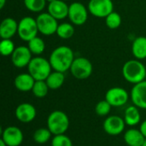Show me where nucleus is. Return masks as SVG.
I'll use <instances>...</instances> for the list:
<instances>
[{"mask_svg": "<svg viewBox=\"0 0 146 146\" xmlns=\"http://www.w3.org/2000/svg\"><path fill=\"white\" fill-rule=\"evenodd\" d=\"M74 58V51L70 47L61 45L53 50L50 55L49 61L52 69L65 73L70 69Z\"/></svg>", "mask_w": 146, "mask_h": 146, "instance_id": "nucleus-1", "label": "nucleus"}, {"mask_svg": "<svg viewBox=\"0 0 146 146\" xmlns=\"http://www.w3.org/2000/svg\"><path fill=\"white\" fill-rule=\"evenodd\" d=\"M124 79L133 85L140 83L146 79V68L140 60L133 59L126 62L122 67Z\"/></svg>", "mask_w": 146, "mask_h": 146, "instance_id": "nucleus-2", "label": "nucleus"}, {"mask_svg": "<svg viewBox=\"0 0 146 146\" xmlns=\"http://www.w3.org/2000/svg\"><path fill=\"white\" fill-rule=\"evenodd\" d=\"M47 127L52 135L64 134L69 127V118L62 110L52 111L47 118Z\"/></svg>", "mask_w": 146, "mask_h": 146, "instance_id": "nucleus-3", "label": "nucleus"}, {"mask_svg": "<svg viewBox=\"0 0 146 146\" xmlns=\"http://www.w3.org/2000/svg\"><path fill=\"white\" fill-rule=\"evenodd\" d=\"M51 70L50 61L39 56L33 57L27 66L28 73L35 80H45L52 72Z\"/></svg>", "mask_w": 146, "mask_h": 146, "instance_id": "nucleus-4", "label": "nucleus"}, {"mask_svg": "<svg viewBox=\"0 0 146 146\" xmlns=\"http://www.w3.org/2000/svg\"><path fill=\"white\" fill-rule=\"evenodd\" d=\"M38 33L36 19L31 16H25L18 22L17 34L19 38L26 42L37 37Z\"/></svg>", "mask_w": 146, "mask_h": 146, "instance_id": "nucleus-5", "label": "nucleus"}, {"mask_svg": "<svg viewBox=\"0 0 146 146\" xmlns=\"http://www.w3.org/2000/svg\"><path fill=\"white\" fill-rule=\"evenodd\" d=\"M69 70L75 79L86 80L92 75L93 67L89 59L80 56L74 58Z\"/></svg>", "mask_w": 146, "mask_h": 146, "instance_id": "nucleus-6", "label": "nucleus"}, {"mask_svg": "<svg viewBox=\"0 0 146 146\" xmlns=\"http://www.w3.org/2000/svg\"><path fill=\"white\" fill-rule=\"evenodd\" d=\"M89 13L98 18H106L114 11L112 0H90L87 5Z\"/></svg>", "mask_w": 146, "mask_h": 146, "instance_id": "nucleus-7", "label": "nucleus"}, {"mask_svg": "<svg viewBox=\"0 0 146 146\" xmlns=\"http://www.w3.org/2000/svg\"><path fill=\"white\" fill-rule=\"evenodd\" d=\"M36 21L38 33L41 34L44 36H50L56 33L59 25L57 23V20L48 12L39 14L36 18Z\"/></svg>", "mask_w": 146, "mask_h": 146, "instance_id": "nucleus-8", "label": "nucleus"}, {"mask_svg": "<svg viewBox=\"0 0 146 146\" xmlns=\"http://www.w3.org/2000/svg\"><path fill=\"white\" fill-rule=\"evenodd\" d=\"M88 9L80 2H74L69 5L68 19L75 26L84 25L88 19Z\"/></svg>", "mask_w": 146, "mask_h": 146, "instance_id": "nucleus-9", "label": "nucleus"}, {"mask_svg": "<svg viewBox=\"0 0 146 146\" xmlns=\"http://www.w3.org/2000/svg\"><path fill=\"white\" fill-rule=\"evenodd\" d=\"M130 98L127 91L122 87L115 86L110 88L105 94V100L112 107H121L124 106Z\"/></svg>", "mask_w": 146, "mask_h": 146, "instance_id": "nucleus-10", "label": "nucleus"}, {"mask_svg": "<svg viewBox=\"0 0 146 146\" xmlns=\"http://www.w3.org/2000/svg\"><path fill=\"white\" fill-rule=\"evenodd\" d=\"M124 119L119 115L108 116L103 124L104 132L110 136H117L123 133L126 127Z\"/></svg>", "mask_w": 146, "mask_h": 146, "instance_id": "nucleus-11", "label": "nucleus"}, {"mask_svg": "<svg viewBox=\"0 0 146 146\" xmlns=\"http://www.w3.org/2000/svg\"><path fill=\"white\" fill-rule=\"evenodd\" d=\"M1 139L8 146H20L24 139L23 133L18 127L9 126L2 130Z\"/></svg>", "mask_w": 146, "mask_h": 146, "instance_id": "nucleus-12", "label": "nucleus"}, {"mask_svg": "<svg viewBox=\"0 0 146 146\" xmlns=\"http://www.w3.org/2000/svg\"><path fill=\"white\" fill-rule=\"evenodd\" d=\"M32 55L33 54L27 46H18L15 49L13 54L10 56L12 64L18 68L27 67L33 58Z\"/></svg>", "mask_w": 146, "mask_h": 146, "instance_id": "nucleus-13", "label": "nucleus"}, {"mask_svg": "<svg viewBox=\"0 0 146 146\" xmlns=\"http://www.w3.org/2000/svg\"><path fill=\"white\" fill-rule=\"evenodd\" d=\"M15 115L19 121L22 123H30L36 118L37 111L33 104L22 103L16 107Z\"/></svg>", "mask_w": 146, "mask_h": 146, "instance_id": "nucleus-14", "label": "nucleus"}, {"mask_svg": "<svg viewBox=\"0 0 146 146\" xmlns=\"http://www.w3.org/2000/svg\"><path fill=\"white\" fill-rule=\"evenodd\" d=\"M130 98L133 105L139 109L146 110V80L133 86L130 92Z\"/></svg>", "mask_w": 146, "mask_h": 146, "instance_id": "nucleus-15", "label": "nucleus"}, {"mask_svg": "<svg viewBox=\"0 0 146 146\" xmlns=\"http://www.w3.org/2000/svg\"><path fill=\"white\" fill-rule=\"evenodd\" d=\"M68 9L69 5L63 0H56L48 4V13L57 21L68 16Z\"/></svg>", "mask_w": 146, "mask_h": 146, "instance_id": "nucleus-16", "label": "nucleus"}, {"mask_svg": "<svg viewBox=\"0 0 146 146\" xmlns=\"http://www.w3.org/2000/svg\"><path fill=\"white\" fill-rule=\"evenodd\" d=\"M18 31V22L11 17L4 18L0 25V37L2 39H11Z\"/></svg>", "mask_w": 146, "mask_h": 146, "instance_id": "nucleus-17", "label": "nucleus"}, {"mask_svg": "<svg viewBox=\"0 0 146 146\" xmlns=\"http://www.w3.org/2000/svg\"><path fill=\"white\" fill-rule=\"evenodd\" d=\"M35 80L29 73H22L18 74L14 80V85L15 88L22 92H27L32 91Z\"/></svg>", "mask_w": 146, "mask_h": 146, "instance_id": "nucleus-18", "label": "nucleus"}, {"mask_svg": "<svg viewBox=\"0 0 146 146\" xmlns=\"http://www.w3.org/2000/svg\"><path fill=\"white\" fill-rule=\"evenodd\" d=\"M124 141L128 146H142L145 138L139 129L130 128L124 133Z\"/></svg>", "mask_w": 146, "mask_h": 146, "instance_id": "nucleus-19", "label": "nucleus"}, {"mask_svg": "<svg viewBox=\"0 0 146 146\" xmlns=\"http://www.w3.org/2000/svg\"><path fill=\"white\" fill-rule=\"evenodd\" d=\"M123 119L127 126L129 127L137 126L141 121V115L139 110V108L135 105L128 106L124 111Z\"/></svg>", "mask_w": 146, "mask_h": 146, "instance_id": "nucleus-20", "label": "nucleus"}, {"mask_svg": "<svg viewBox=\"0 0 146 146\" xmlns=\"http://www.w3.org/2000/svg\"><path fill=\"white\" fill-rule=\"evenodd\" d=\"M132 53L135 59L144 60L146 58V37L136 38L132 44Z\"/></svg>", "mask_w": 146, "mask_h": 146, "instance_id": "nucleus-21", "label": "nucleus"}, {"mask_svg": "<svg viewBox=\"0 0 146 146\" xmlns=\"http://www.w3.org/2000/svg\"><path fill=\"white\" fill-rule=\"evenodd\" d=\"M45 81L50 90H57L62 86L65 81L64 73L54 70L50 74V75L47 77Z\"/></svg>", "mask_w": 146, "mask_h": 146, "instance_id": "nucleus-22", "label": "nucleus"}, {"mask_svg": "<svg viewBox=\"0 0 146 146\" xmlns=\"http://www.w3.org/2000/svg\"><path fill=\"white\" fill-rule=\"evenodd\" d=\"M74 33H75V29L72 23L63 22L58 25L56 33L59 38L62 39H68L74 36Z\"/></svg>", "mask_w": 146, "mask_h": 146, "instance_id": "nucleus-23", "label": "nucleus"}, {"mask_svg": "<svg viewBox=\"0 0 146 146\" xmlns=\"http://www.w3.org/2000/svg\"><path fill=\"white\" fill-rule=\"evenodd\" d=\"M27 47L29 48L32 54L39 56L44 51L45 44H44V41L41 38L37 36L27 42Z\"/></svg>", "mask_w": 146, "mask_h": 146, "instance_id": "nucleus-24", "label": "nucleus"}, {"mask_svg": "<svg viewBox=\"0 0 146 146\" xmlns=\"http://www.w3.org/2000/svg\"><path fill=\"white\" fill-rule=\"evenodd\" d=\"M51 135L52 133L48 129V127H41L34 132L33 138L35 143L39 145H44L51 139Z\"/></svg>", "mask_w": 146, "mask_h": 146, "instance_id": "nucleus-25", "label": "nucleus"}, {"mask_svg": "<svg viewBox=\"0 0 146 146\" xmlns=\"http://www.w3.org/2000/svg\"><path fill=\"white\" fill-rule=\"evenodd\" d=\"M49 90L50 88L45 80H35V83L31 92L36 98H43L47 96Z\"/></svg>", "mask_w": 146, "mask_h": 146, "instance_id": "nucleus-26", "label": "nucleus"}, {"mask_svg": "<svg viewBox=\"0 0 146 146\" xmlns=\"http://www.w3.org/2000/svg\"><path fill=\"white\" fill-rule=\"evenodd\" d=\"M46 0H24L25 7L31 12L39 13L46 6Z\"/></svg>", "mask_w": 146, "mask_h": 146, "instance_id": "nucleus-27", "label": "nucleus"}, {"mask_svg": "<svg viewBox=\"0 0 146 146\" xmlns=\"http://www.w3.org/2000/svg\"><path fill=\"white\" fill-rule=\"evenodd\" d=\"M105 24L110 29H116L121 24V16L119 13L113 11L105 18Z\"/></svg>", "mask_w": 146, "mask_h": 146, "instance_id": "nucleus-28", "label": "nucleus"}, {"mask_svg": "<svg viewBox=\"0 0 146 146\" xmlns=\"http://www.w3.org/2000/svg\"><path fill=\"white\" fill-rule=\"evenodd\" d=\"M16 47L11 39H2L0 42V52L3 56H11Z\"/></svg>", "mask_w": 146, "mask_h": 146, "instance_id": "nucleus-29", "label": "nucleus"}, {"mask_svg": "<svg viewBox=\"0 0 146 146\" xmlns=\"http://www.w3.org/2000/svg\"><path fill=\"white\" fill-rule=\"evenodd\" d=\"M51 146H73V142L71 139L64 134L54 135L51 139Z\"/></svg>", "mask_w": 146, "mask_h": 146, "instance_id": "nucleus-30", "label": "nucleus"}, {"mask_svg": "<svg viewBox=\"0 0 146 146\" xmlns=\"http://www.w3.org/2000/svg\"><path fill=\"white\" fill-rule=\"evenodd\" d=\"M112 106L109 104L107 100H101L99 101L95 107L96 114L99 116H106L110 114Z\"/></svg>", "mask_w": 146, "mask_h": 146, "instance_id": "nucleus-31", "label": "nucleus"}, {"mask_svg": "<svg viewBox=\"0 0 146 146\" xmlns=\"http://www.w3.org/2000/svg\"><path fill=\"white\" fill-rule=\"evenodd\" d=\"M139 130L141 131V133H143V135L145 136V138L146 139V120H145L141 125H140V127H139Z\"/></svg>", "mask_w": 146, "mask_h": 146, "instance_id": "nucleus-32", "label": "nucleus"}, {"mask_svg": "<svg viewBox=\"0 0 146 146\" xmlns=\"http://www.w3.org/2000/svg\"><path fill=\"white\" fill-rule=\"evenodd\" d=\"M7 0H0V9H3L6 3Z\"/></svg>", "mask_w": 146, "mask_h": 146, "instance_id": "nucleus-33", "label": "nucleus"}, {"mask_svg": "<svg viewBox=\"0 0 146 146\" xmlns=\"http://www.w3.org/2000/svg\"><path fill=\"white\" fill-rule=\"evenodd\" d=\"M0 146H8V145L4 143V141H3V139H0Z\"/></svg>", "mask_w": 146, "mask_h": 146, "instance_id": "nucleus-34", "label": "nucleus"}, {"mask_svg": "<svg viewBox=\"0 0 146 146\" xmlns=\"http://www.w3.org/2000/svg\"><path fill=\"white\" fill-rule=\"evenodd\" d=\"M54 1H56V0H46V2H47L48 3H52V2H54Z\"/></svg>", "mask_w": 146, "mask_h": 146, "instance_id": "nucleus-35", "label": "nucleus"}, {"mask_svg": "<svg viewBox=\"0 0 146 146\" xmlns=\"http://www.w3.org/2000/svg\"><path fill=\"white\" fill-rule=\"evenodd\" d=\"M142 146H146V139H145V141H144V143H143V145Z\"/></svg>", "mask_w": 146, "mask_h": 146, "instance_id": "nucleus-36", "label": "nucleus"}, {"mask_svg": "<svg viewBox=\"0 0 146 146\" xmlns=\"http://www.w3.org/2000/svg\"><path fill=\"white\" fill-rule=\"evenodd\" d=\"M63 1H65V2H66V1H68V0H63Z\"/></svg>", "mask_w": 146, "mask_h": 146, "instance_id": "nucleus-37", "label": "nucleus"}]
</instances>
